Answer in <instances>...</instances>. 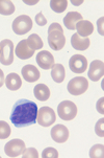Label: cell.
<instances>
[{"mask_svg":"<svg viewBox=\"0 0 104 158\" xmlns=\"http://www.w3.org/2000/svg\"><path fill=\"white\" fill-rule=\"evenodd\" d=\"M14 48L15 46L12 40L5 39L0 42V63L9 66L14 62Z\"/></svg>","mask_w":104,"mask_h":158,"instance_id":"3","label":"cell"},{"mask_svg":"<svg viewBox=\"0 0 104 158\" xmlns=\"http://www.w3.org/2000/svg\"><path fill=\"white\" fill-rule=\"evenodd\" d=\"M57 113L63 120H72L77 115V106L71 101H64L57 106Z\"/></svg>","mask_w":104,"mask_h":158,"instance_id":"6","label":"cell"},{"mask_svg":"<svg viewBox=\"0 0 104 158\" xmlns=\"http://www.w3.org/2000/svg\"><path fill=\"white\" fill-rule=\"evenodd\" d=\"M26 40H27L28 44L30 45V46L33 47L34 50L41 49V48L44 46V43H43L42 39L40 38V36H39V35H37V34L30 35V36L28 37V39H26Z\"/></svg>","mask_w":104,"mask_h":158,"instance_id":"23","label":"cell"},{"mask_svg":"<svg viewBox=\"0 0 104 158\" xmlns=\"http://www.w3.org/2000/svg\"><path fill=\"white\" fill-rule=\"evenodd\" d=\"M21 73H22V77H24L25 81H27L29 83H33L37 82L41 77V73H40L39 69L33 65H25L21 70Z\"/></svg>","mask_w":104,"mask_h":158,"instance_id":"14","label":"cell"},{"mask_svg":"<svg viewBox=\"0 0 104 158\" xmlns=\"http://www.w3.org/2000/svg\"><path fill=\"white\" fill-rule=\"evenodd\" d=\"M51 77L56 83H63L66 77V70L62 64H54L51 70Z\"/></svg>","mask_w":104,"mask_h":158,"instance_id":"20","label":"cell"},{"mask_svg":"<svg viewBox=\"0 0 104 158\" xmlns=\"http://www.w3.org/2000/svg\"><path fill=\"white\" fill-rule=\"evenodd\" d=\"M10 127L4 120H0V139H6L10 135Z\"/></svg>","mask_w":104,"mask_h":158,"instance_id":"25","label":"cell"},{"mask_svg":"<svg viewBox=\"0 0 104 158\" xmlns=\"http://www.w3.org/2000/svg\"><path fill=\"white\" fill-rule=\"evenodd\" d=\"M69 67L72 72L75 73H83L87 68V60L82 55L72 56L69 61Z\"/></svg>","mask_w":104,"mask_h":158,"instance_id":"9","label":"cell"},{"mask_svg":"<svg viewBox=\"0 0 104 158\" xmlns=\"http://www.w3.org/2000/svg\"><path fill=\"white\" fill-rule=\"evenodd\" d=\"M34 96L37 98V100L41 102H46L49 100L50 98V89L47 85L45 84H38L33 89Z\"/></svg>","mask_w":104,"mask_h":158,"instance_id":"19","label":"cell"},{"mask_svg":"<svg viewBox=\"0 0 104 158\" xmlns=\"http://www.w3.org/2000/svg\"><path fill=\"white\" fill-rule=\"evenodd\" d=\"M48 43L55 52L62 50L66 44V37L64 29L58 23H52L48 28Z\"/></svg>","mask_w":104,"mask_h":158,"instance_id":"2","label":"cell"},{"mask_svg":"<svg viewBox=\"0 0 104 158\" xmlns=\"http://www.w3.org/2000/svg\"><path fill=\"white\" fill-rule=\"evenodd\" d=\"M40 156L39 155V152L37 149L34 148H28V149H25L24 152L22 153V157L23 158H38Z\"/></svg>","mask_w":104,"mask_h":158,"instance_id":"27","label":"cell"},{"mask_svg":"<svg viewBox=\"0 0 104 158\" xmlns=\"http://www.w3.org/2000/svg\"><path fill=\"white\" fill-rule=\"evenodd\" d=\"M50 7L55 13H63L68 7V1L67 0H51Z\"/></svg>","mask_w":104,"mask_h":158,"instance_id":"22","label":"cell"},{"mask_svg":"<svg viewBox=\"0 0 104 158\" xmlns=\"http://www.w3.org/2000/svg\"><path fill=\"white\" fill-rule=\"evenodd\" d=\"M15 13V5L10 0H0V14L10 16Z\"/></svg>","mask_w":104,"mask_h":158,"instance_id":"21","label":"cell"},{"mask_svg":"<svg viewBox=\"0 0 104 158\" xmlns=\"http://www.w3.org/2000/svg\"><path fill=\"white\" fill-rule=\"evenodd\" d=\"M5 85L10 90L16 91L20 89L21 86H22V80H21L19 74L12 72V73L7 74V77H5Z\"/></svg>","mask_w":104,"mask_h":158,"instance_id":"18","label":"cell"},{"mask_svg":"<svg viewBox=\"0 0 104 158\" xmlns=\"http://www.w3.org/2000/svg\"><path fill=\"white\" fill-rule=\"evenodd\" d=\"M37 104L26 98H22L13 107L10 112V122L17 128L28 127L37 123Z\"/></svg>","mask_w":104,"mask_h":158,"instance_id":"1","label":"cell"},{"mask_svg":"<svg viewBox=\"0 0 104 158\" xmlns=\"http://www.w3.org/2000/svg\"><path fill=\"white\" fill-rule=\"evenodd\" d=\"M80 20H82V16L80 13L70 12L65 16V18H64V24H65V26L68 29L73 31V29H75L77 22H79Z\"/></svg>","mask_w":104,"mask_h":158,"instance_id":"17","label":"cell"},{"mask_svg":"<svg viewBox=\"0 0 104 158\" xmlns=\"http://www.w3.org/2000/svg\"><path fill=\"white\" fill-rule=\"evenodd\" d=\"M103 126H104V118H101L97 122V124L95 126V132L99 137H103L104 136V130H103Z\"/></svg>","mask_w":104,"mask_h":158,"instance_id":"28","label":"cell"},{"mask_svg":"<svg viewBox=\"0 0 104 158\" xmlns=\"http://www.w3.org/2000/svg\"><path fill=\"white\" fill-rule=\"evenodd\" d=\"M36 50L28 44L27 40H21L15 48V55L21 60H27L34 55Z\"/></svg>","mask_w":104,"mask_h":158,"instance_id":"10","label":"cell"},{"mask_svg":"<svg viewBox=\"0 0 104 158\" xmlns=\"http://www.w3.org/2000/svg\"><path fill=\"white\" fill-rule=\"evenodd\" d=\"M4 82H5L4 73H3V71H2V69H0V88H1L2 86H3Z\"/></svg>","mask_w":104,"mask_h":158,"instance_id":"32","label":"cell"},{"mask_svg":"<svg viewBox=\"0 0 104 158\" xmlns=\"http://www.w3.org/2000/svg\"><path fill=\"white\" fill-rule=\"evenodd\" d=\"M25 143L22 140V139H12L9 143L5 144L4 147V152L5 154L9 157H18L20 155H22V153L25 150Z\"/></svg>","mask_w":104,"mask_h":158,"instance_id":"8","label":"cell"},{"mask_svg":"<svg viewBox=\"0 0 104 158\" xmlns=\"http://www.w3.org/2000/svg\"><path fill=\"white\" fill-rule=\"evenodd\" d=\"M51 137L55 143H64L69 138V130L64 125H56L51 130Z\"/></svg>","mask_w":104,"mask_h":158,"instance_id":"13","label":"cell"},{"mask_svg":"<svg viewBox=\"0 0 104 158\" xmlns=\"http://www.w3.org/2000/svg\"><path fill=\"white\" fill-rule=\"evenodd\" d=\"M89 88V81L83 77H77L72 79L68 84V91L72 95H81Z\"/></svg>","mask_w":104,"mask_h":158,"instance_id":"7","label":"cell"},{"mask_svg":"<svg viewBox=\"0 0 104 158\" xmlns=\"http://www.w3.org/2000/svg\"><path fill=\"white\" fill-rule=\"evenodd\" d=\"M71 44L77 50H87L90 47L91 41L89 38L80 37L78 34L75 33L71 38Z\"/></svg>","mask_w":104,"mask_h":158,"instance_id":"16","label":"cell"},{"mask_svg":"<svg viewBox=\"0 0 104 158\" xmlns=\"http://www.w3.org/2000/svg\"><path fill=\"white\" fill-rule=\"evenodd\" d=\"M91 158H103L104 157V147L103 144H95L90 151Z\"/></svg>","mask_w":104,"mask_h":158,"instance_id":"24","label":"cell"},{"mask_svg":"<svg viewBox=\"0 0 104 158\" xmlns=\"http://www.w3.org/2000/svg\"><path fill=\"white\" fill-rule=\"evenodd\" d=\"M37 63L41 68L48 70L54 66V57L47 50H42L37 55Z\"/></svg>","mask_w":104,"mask_h":158,"instance_id":"12","label":"cell"},{"mask_svg":"<svg viewBox=\"0 0 104 158\" xmlns=\"http://www.w3.org/2000/svg\"><path fill=\"white\" fill-rule=\"evenodd\" d=\"M82 2H83V1H79V2H77V1H75V0H73V1H72V3H73L74 5H79L80 3H82Z\"/></svg>","mask_w":104,"mask_h":158,"instance_id":"34","label":"cell"},{"mask_svg":"<svg viewBox=\"0 0 104 158\" xmlns=\"http://www.w3.org/2000/svg\"><path fill=\"white\" fill-rule=\"evenodd\" d=\"M103 20L104 18L101 17L99 20L97 21V24H98V31H99V34L101 36H103L104 35V31H103Z\"/></svg>","mask_w":104,"mask_h":158,"instance_id":"30","label":"cell"},{"mask_svg":"<svg viewBox=\"0 0 104 158\" xmlns=\"http://www.w3.org/2000/svg\"><path fill=\"white\" fill-rule=\"evenodd\" d=\"M24 3H27V4H29V5H34V4H37L38 3V0H36V1H27V0H24Z\"/></svg>","mask_w":104,"mask_h":158,"instance_id":"33","label":"cell"},{"mask_svg":"<svg viewBox=\"0 0 104 158\" xmlns=\"http://www.w3.org/2000/svg\"><path fill=\"white\" fill-rule=\"evenodd\" d=\"M103 102H104V98H101L100 100L97 102V110L101 114L104 113V110H103Z\"/></svg>","mask_w":104,"mask_h":158,"instance_id":"31","label":"cell"},{"mask_svg":"<svg viewBox=\"0 0 104 158\" xmlns=\"http://www.w3.org/2000/svg\"><path fill=\"white\" fill-rule=\"evenodd\" d=\"M36 22L40 26H44V25H46V24H47V19L45 18V16L43 15L42 12L39 13V14L36 16Z\"/></svg>","mask_w":104,"mask_h":158,"instance_id":"29","label":"cell"},{"mask_svg":"<svg viewBox=\"0 0 104 158\" xmlns=\"http://www.w3.org/2000/svg\"><path fill=\"white\" fill-rule=\"evenodd\" d=\"M56 120V114L50 107H42L37 113V122L42 127H50Z\"/></svg>","mask_w":104,"mask_h":158,"instance_id":"5","label":"cell"},{"mask_svg":"<svg viewBox=\"0 0 104 158\" xmlns=\"http://www.w3.org/2000/svg\"><path fill=\"white\" fill-rule=\"evenodd\" d=\"M75 28L77 29V34L80 37H85L87 38V36L93 34L94 31V25L93 23L89 20H80L79 22H77Z\"/></svg>","mask_w":104,"mask_h":158,"instance_id":"15","label":"cell"},{"mask_svg":"<svg viewBox=\"0 0 104 158\" xmlns=\"http://www.w3.org/2000/svg\"><path fill=\"white\" fill-rule=\"evenodd\" d=\"M42 157L43 158H58L60 157V154H58V151L54 148H46L44 151L42 152Z\"/></svg>","mask_w":104,"mask_h":158,"instance_id":"26","label":"cell"},{"mask_svg":"<svg viewBox=\"0 0 104 158\" xmlns=\"http://www.w3.org/2000/svg\"><path fill=\"white\" fill-rule=\"evenodd\" d=\"M13 31L17 35H25L33 28V19L27 15H21L13 21Z\"/></svg>","mask_w":104,"mask_h":158,"instance_id":"4","label":"cell"},{"mask_svg":"<svg viewBox=\"0 0 104 158\" xmlns=\"http://www.w3.org/2000/svg\"><path fill=\"white\" fill-rule=\"evenodd\" d=\"M104 76V64L102 61L95 60L91 63L89 69V77L93 82H98Z\"/></svg>","mask_w":104,"mask_h":158,"instance_id":"11","label":"cell"}]
</instances>
